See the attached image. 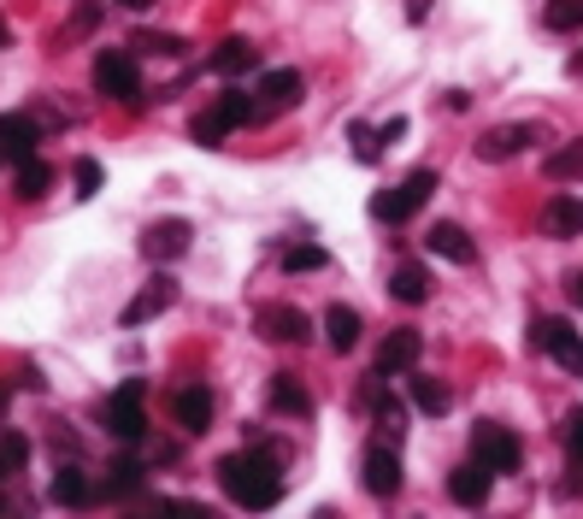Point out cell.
Wrapping results in <instances>:
<instances>
[{
    "label": "cell",
    "instance_id": "cell-1",
    "mask_svg": "<svg viewBox=\"0 0 583 519\" xmlns=\"http://www.w3.org/2000/svg\"><path fill=\"white\" fill-rule=\"evenodd\" d=\"M218 484H224V496L236 502V508L266 514V508H277V496H283V467H277L271 449L224 455L218 460Z\"/></svg>",
    "mask_w": 583,
    "mask_h": 519
},
{
    "label": "cell",
    "instance_id": "cell-2",
    "mask_svg": "<svg viewBox=\"0 0 583 519\" xmlns=\"http://www.w3.org/2000/svg\"><path fill=\"white\" fill-rule=\"evenodd\" d=\"M436 183H442V178H436L430 166L406 171L396 190H377V195H372V219H384V225H406V219H413V213L436 195Z\"/></svg>",
    "mask_w": 583,
    "mask_h": 519
},
{
    "label": "cell",
    "instance_id": "cell-3",
    "mask_svg": "<svg viewBox=\"0 0 583 519\" xmlns=\"http://www.w3.org/2000/svg\"><path fill=\"white\" fill-rule=\"evenodd\" d=\"M254 112H259V107H254V100H247L242 89H224V95H218L207 112H195V124H189V136H195L201 148H218V142H224L230 130L254 124Z\"/></svg>",
    "mask_w": 583,
    "mask_h": 519
},
{
    "label": "cell",
    "instance_id": "cell-4",
    "mask_svg": "<svg viewBox=\"0 0 583 519\" xmlns=\"http://www.w3.org/2000/svg\"><path fill=\"white\" fill-rule=\"evenodd\" d=\"M142 396H148V384L124 378L119 389H112L107 413H100V425H107L119 443H142V437H148V408H142Z\"/></svg>",
    "mask_w": 583,
    "mask_h": 519
},
{
    "label": "cell",
    "instance_id": "cell-5",
    "mask_svg": "<svg viewBox=\"0 0 583 519\" xmlns=\"http://www.w3.org/2000/svg\"><path fill=\"white\" fill-rule=\"evenodd\" d=\"M95 89L112 100H142V71L124 48H100L95 53Z\"/></svg>",
    "mask_w": 583,
    "mask_h": 519
},
{
    "label": "cell",
    "instance_id": "cell-6",
    "mask_svg": "<svg viewBox=\"0 0 583 519\" xmlns=\"http://www.w3.org/2000/svg\"><path fill=\"white\" fill-rule=\"evenodd\" d=\"M531 337H536V349H543L554 366H566L572 378H583V337L566 319H536Z\"/></svg>",
    "mask_w": 583,
    "mask_h": 519
},
{
    "label": "cell",
    "instance_id": "cell-7",
    "mask_svg": "<svg viewBox=\"0 0 583 519\" xmlns=\"http://www.w3.org/2000/svg\"><path fill=\"white\" fill-rule=\"evenodd\" d=\"M189 219H154L148 230H142V254L154 260V266H171V260H183L189 254Z\"/></svg>",
    "mask_w": 583,
    "mask_h": 519
},
{
    "label": "cell",
    "instance_id": "cell-8",
    "mask_svg": "<svg viewBox=\"0 0 583 519\" xmlns=\"http://www.w3.org/2000/svg\"><path fill=\"white\" fill-rule=\"evenodd\" d=\"M489 490H495V467H489L484 455L460 460V467L448 472V496H454L460 508H477V502H489Z\"/></svg>",
    "mask_w": 583,
    "mask_h": 519
},
{
    "label": "cell",
    "instance_id": "cell-9",
    "mask_svg": "<svg viewBox=\"0 0 583 519\" xmlns=\"http://www.w3.org/2000/svg\"><path fill=\"white\" fill-rule=\"evenodd\" d=\"M472 455H484L495 472H513L519 467V437L507 425H495V420H484V425H472Z\"/></svg>",
    "mask_w": 583,
    "mask_h": 519
},
{
    "label": "cell",
    "instance_id": "cell-10",
    "mask_svg": "<svg viewBox=\"0 0 583 519\" xmlns=\"http://www.w3.org/2000/svg\"><path fill=\"white\" fill-rule=\"evenodd\" d=\"M418 330H389L384 342H377V366H372V378H401V372H413L418 366Z\"/></svg>",
    "mask_w": 583,
    "mask_h": 519
},
{
    "label": "cell",
    "instance_id": "cell-11",
    "mask_svg": "<svg viewBox=\"0 0 583 519\" xmlns=\"http://www.w3.org/2000/svg\"><path fill=\"white\" fill-rule=\"evenodd\" d=\"M41 142V124L31 119V112H0V160H31Z\"/></svg>",
    "mask_w": 583,
    "mask_h": 519
},
{
    "label": "cell",
    "instance_id": "cell-12",
    "mask_svg": "<svg viewBox=\"0 0 583 519\" xmlns=\"http://www.w3.org/2000/svg\"><path fill=\"white\" fill-rule=\"evenodd\" d=\"M171 413H178V425L189 437H207L212 431V389L207 384H183L178 396H171Z\"/></svg>",
    "mask_w": 583,
    "mask_h": 519
},
{
    "label": "cell",
    "instance_id": "cell-13",
    "mask_svg": "<svg viewBox=\"0 0 583 519\" xmlns=\"http://www.w3.org/2000/svg\"><path fill=\"white\" fill-rule=\"evenodd\" d=\"M171 301H178V283H171V278H166V271H159V278L148 283V290H142V295H136V301H130V307L119 313V325H124V330L148 325V319H159V313H166V307H171Z\"/></svg>",
    "mask_w": 583,
    "mask_h": 519
},
{
    "label": "cell",
    "instance_id": "cell-14",
    "mask_svg": "<svg viewBox=\"0 0 583 519\" xmlns=\"http://www.w3.org/2000/svg\"><path fill=\"white\" fill-rule=\"evenodd\" d=\"M536 142V124H495L484 142H477V160H489V166H501V160H513V154H524Z\"/></svg>",
    "mask_w": 583,
    "mask_h": 519
},
{
    "label": "cell",
    "instance_id": "cell-15",
    "mask_svg": "<svg viewBox=\"0 0 583 519\" xmlns=\"http://www.w3.org/2000/svg\"><path fill=\"white\" fill-rule=\"evenodd\" d=\"M259 337L266 342H307L313 337V325H307V313L301 307H259Z\"/></svg>",
    "mask_w": 583,
    "mask_h": 519
},
{
    "label": "cell",
    "instance_id": "cell-16",
    "mask_svg": "<svg viewBox=\"0 0 583 519\" xmlns=\"http://www.w3.org/2000/svg\"><path fill=\"white\" fill-rule=\"evenodd\" d=\"M360 484L372 490V496H396L401 490V460H396V449H366V460H360Z\"/></svg>",
    "mask_w": 583,
    "mask_h": 519
},
{
    "label": "cell",
    "instance_id": "cell-17",
    "mask_svg": "<svg viewBox=\"0 0 583 519\" xmlns=\"http://www.w3.org/2000/svg\"><path fill=\"white\" fill-rule=\"evenodd\" d=\"M543 237H583V195H554L543 207Z\"/></svg>",
    "mask_w": 583,
    "mask_h": 519
},
{
    "label": "cell",
    "instance_id": "cell-18",
    "mask_svg": "<svg viewBox=\"0 0 583 519\" xmlns=\"http://www.w3.org/2000/svg\"><path fill=\"white\" fill-rule=\"evenodd\" d=\"M48 496L60 502V508H89L100 490H95V479L83 467H60V472H53V484H48Z\"/></svg>",
    "mask_w": 583,
    "mask_h": 519
},
{
    "label": "cell",
    "instance_id": "cell-19",
    "mask_svg": "<svg viewBox=\"0 0 583 519\" xmlns=\"http://www.w3.org/2000/svg\"><path fill=\"white\" fill-rule=\"evenodd\" d=\"M430 266H425V260H401V266H396V278H389V295H396V301H406V307H418V301H430Z\"/></svg>",
    "mask_w": 583,
    "mask_h": 519
},
{
    "label": "cell",
    "instance_id": "cell-20",
    "mask_svg": "<svg viewBox=\"0 0 583 519\" xmlns=\"http://www.w3.org/2000/svg\"><path fill=\"white\" fill-rule=\"evenodd\" d=\"M259 95H266V107H301V95H307V77L301 71H289V65H277V71H266L259 77Z\"/></svg>",
    "mask_w": 583,
    "mask_h": 519
},
{
    "label": "cell",
    "instance_id": "cell-21",
    "mask_svg": "<svg viewBox=\"0 0 583 519\" xmlns=\"http://www.w3.org/2000/svg\"><path fill=\"white\" fill-rule=\"evenodd\" d=\"M254 65H259V48L247 36H224L212 48V71H218V77H242V71H254Z\"/></svg>",
    "mask_w": 583,
    "mask_h": 519
},
{
    "label": "cell",
    "instance_id": "cell-22",
    "mask_svg": "<svg viewBox=\"0 0 583 519\" xmlns=\"http://www.w3.org/2000/svg\"><path fill=\"white\" fill-rule=\"evenodd\" d=\"M425 249L430 254H442V260H454V266H472V237H465L460 225H430V237H425Z\"/></svg>",
    "mask_w": 583,
    "mask_h": 519
},
{
    "label": "cell",
    "instance_id": "cell-23",
    "mask_svg": "<svg viewBox=\"0 0 583 519\" xmlns=\"http://www.w3.org/2000/svg\"><path fill=\"white\" fill-rule=\"evenodd\" d=\"M142 479H148V467H142L136 455H119V460L107 467V484H100V496H136Z\"/></svg>",
    "mask_w": 583,
    "mask_h": 519
},
{
    "label": "cell",
    "instance_id": "cell-24",
    "mask_svg": "<svg viewBox=\"0 0 583 519\" xmlns=\"http://www.w3.org/2000/svg\"><path fill=\"white\" fill-rule=\"evenodd\" d=\"M325 337H330V349H337V354H348L360 342V313L354 307H330L325 313Z\"/></svg>",
    "mask_w": 583,
    "mask_h": 519
},
{
    "label": "cell",
    "instance_id": "cell-25",
    "mask_svg": "<svg viewBox=\"0 0 583 519\" xmlns=\"http://www.w3.org/2000/svg\"><path fill=\"white\" fill-rule=\"evenodd\" d=\"M53 190V166L41 160V154H31V160H19V195L24 201H41Z\"/></svg>",
    "mask_w": 583,
    "mask_h": 519
},
{
    "label": "cell",
    "instance_id": "cell-26",
    "mask_svg": "<svg viewBox=\"0 0 583 519\" xmlns=\"http://www.w3.org/2000/svg\"><path fill=\"white\" fill-rule=\"evenodd\" d=\"M271 408H283V413H313V401H307V389L289 378V372H277V378H271Z\"/></svg>",
    "mask_w": 583,
    "mask_h": 519
},
{
    "label": "cell",
    "instance_id": "cell-27",
    "mask_svg": "<svg viewBox=\"0 0 583 519\" xmlns=\"http://www.w3.org/2000/svg\"><path fill=\"white\" fill-rule=\"evenodd\" d=\"M24 467H31V437L24 431H0V479L24 472Z\"/></svg>",
    "mask_w": 583,
    "mask_h": 519
},
{
    "label": "cell",
    "instance_id": "cell-28",
    "mask_svg": "<svg viewBox=\"0 0 583 519\" xmlns=\"http://www.w3.org/2000/svg\"><path fill=\"white\" fill-rule=\"evenodd\" d=\"M406 396H413L418 413H448V389L436 378H406Z\"/></svg>",
    "mask_w": 583,
    "mask_h": 519
},
{
    "label": "cell",
    "instance_id": "cell-29",
    "mask_svg": "<svg viewBox=\"0 0 583 519\" xmlns=\"http://www.w3.org/2000/svg\"><path fill=\"white\" fill-rule=\"evenodd\" d=\"M548 183H566V178H583V142H566L560 154H548Z\"/></svg>",
    "mask_w": 583,
    "mask_h": 519
},
{
    "label": "cell",
    "instance_id": "cell-30",
    "mask_svg": "<svg viewBox=\"0 0 583 519\" xmlns=\"http://www.w3.org/2000/svg\"><path fill=\"white\" fill-rule=\"evenodd\" d=\"M318 266H330V254L318 242H289L283 249V271H318Z\"/></svg>",
    "mask_w": 583,
    "mask_h": 519
},
{
    "label": "cell",
    "instance_id": "cell-31",
    "mask_svg": "<svg viewBox=\"0 0 583 519\" xmlns=\"http://www.w3.org/2000/svg\"><path fill=\"white\" fill-rule=\"evenodd\" d=\"M543 19H548V31H583V0H548Z\"/></svg>",
    "mask_w": 583,
    "mask_h": 519
},
{
    "label": "cell",
    "instance_id": "cell-32",
    "mask_svg": "<svg viewBox=\"0 0 583 519\" xmlns=\"http://www.w3.org/2000/svg\"><path fill=\"white\" fill-rule=\"evenodd\" d=\"M348 136H354V160H377V154H384V136H377V130L372 124H354V130H348Z\"/></svg>",
    "mask_w": 583,
    "mask_h": 519
},
{
    "label": "cell",
    "instance_id": "cell-33",
    "mask_svg": "<svg viewBox=\"0 0 583 519\" xmlns=\"http://www.w3.org/2000/svg\"><path fill=\"white\" fill-rule=\"evenodd\" d=\"M71 178H77V195L89 201V195H100V183H107V171H100V160H77V171H71Z\"/></svg>",
    "mask_w": 583,
    "mask_h": 519
},
{
    "label": "cell",
    "instance_id": "cell-34",
    "mask_svg": "<svg viewBox=\"0 0 583 519\" xmlns=\"http://www.w3.org/2000/svg\"><path fill=\"white\" fill-rule=\"evenodd\" d=\"M130 48H142V53H166V60H171V53H183V41H178V36H159V31H142L136 41H130Z\"/></svg>",
    "mask_w": 583,
    "mask_h": 519
},
{
    "label": "cell",
    "instance_id": "cell-35",
    "mask_svg": "<svg viewBox=\"0 0 583 519\" xmlns=\"http://www.w3.org/2000/svg\"><path fill=\"white\" fill-rule=\"evenodd\" d=\"M560 437H566V449H572V460H583V408H572V413H566Z\"/></svg>",
    "mask_w": 583,
    "mask_h": 519
},
{
    "label": "cell",
    "instance_id": "cell-36",
    "mask_svg": "<svg viewBox=\"0 0 583 519\" xmlns=\"http://www.w3.org/2000/svg\"><path fill=\"white\" fill-rule=\"evenodd\" d=\"M401 136H406V119H389L384 124V148H389V142H401Z\"/></svg>",
    "mask_w": 583,
    "mask_h": 519
},
{
    "label": "cell",
    "instance_id": "cell-37",
    "mask_svg": "<svg viewBox=\"0 0 583 519\" xmlns=\"http://www.w3.org/2000/svg\"><path fill=\"white\" fill-rule=\"evenodd\" d=\"M430 12V0H413V7H406V19H425Z\"/></svg>",
    "mask_w": 583,
    "mask_h": 519
},
{
    "label": "cell",
    "instance_id": "cell-38",
    "mask_svg": "<svg viewBox=\"0 0 583 519\" xmlns=\"http://www.w3.org/2000/svg\"><path fill=\"white\" fill-rule=\"evenodd\" d=\"M572 301H578V307H583V271H578V278H572Z\"/></svg>",
    "mask_w": 583,
    "mask_h": 519
},
{
    "label": "cell",
    "instance_id": "cell-39",
    "mask_svg": "<svg viewBox=\"0 0 583 519\" xmlns=\"http://www.w3.org/2000/svg\"><path fill=\"white\" fill-rule=\"evenodd\" d=\"M124 7H130V12H148V7H154V0H124Z\"/></svg>",
    "mask_w": 583,
    "mask_h": 519
},
{
    "label": "cell",
    "instance_id": "cell-40",
    "mask_svg": "<svg viewBox=\"0 0 583 519\" xmlns=\"http://www.w3.org/2000/svg\"><path fill=\"white\" fill-rule=\"evenodd\" d=\"M0 48H7V19H0Z\"/></svg>",
    "mask_w": 583,
    "mask_h": 519
},
{
    "label": "cell",
    "instance_id": "cell-41",
    "mask_svg": "<svg viewBox=\"0 0 583 519\" xmlns=\"http://www.w3.org/2000/svg\"><path fill=\"white\" fill-rule=\"evenodd\" d=\"M0 408H7V396H0Z\"/></svg>",
    "mask_w": 583,
    "mask_h": 519
}]
</instances>
